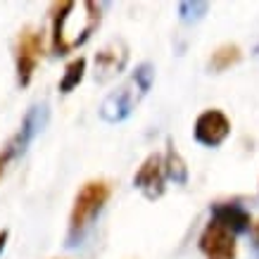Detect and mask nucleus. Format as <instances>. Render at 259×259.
<instances>
[{
	"mask_svg": "<svg viewBox=\"0 0 259 259\" xmlns=\"http://www.w3.org/2000/svg\"><path fill=\"white\" fill-rule=\"evenodd\" d=\"M110 183L107 181H88L81 186V190L74 197V207H71L69 217V236H79L86 231V226L98 217L102 204L110 200Z\"/></svg>",
	"mask_w": 259,
	"mask_h": 259,
	"instance_id": "obj_3",
	"label": "nucleus"
},
{
	"mask_svg": "<svg viewBox=\"0 0 259 259\" xmlns=\"http://www.w3.org/2000/svg\"><path fill=\"white\" fill-rule=\"evenodd\" d=\"M100 24V8L93 0H67L53 5V48L67 55L76 46L86 43L91 31Z\"/></svg>",
	"mask_w": 259,
	"mask_h": 259,
	"instance_id": "obj_1",
	"label": "nucleus"
},
{
	"mask_svg": "<svg viewBox=\"0 0 259 259\" xmlns=\"http://www.w3.org/2000/svg\"><path fill=\"white\" fill-rule=\"evenodd\" d=\"M252 233H254V238H257V243H259V221L252 224Z\"/></svg>",
	"mask_w": 259,
	"mask_h": 259,
	"instance_id": "obj_15",
	"label": "nucleus"
},
{
	"mask_svg": "<svg viewBox=\"0 0 259 259\" xmlns=\"http://www.w3.org/2000/svg\"><path fill=\"white\" fill-rule=\"evenodd\" d=\"M164 169H166V176L174 179L176 183H186L188 181V169H186V162L181 157L174 143L169 141V150H166V157H164Z\"/></svg>",
	"mask_w": 259,
	"mask_h": 259,
	"instance_id": "obj_12",
	"label": "nucleus"
},
{
	"mask_svg": "<svg viewBox=\"0 0 259 259\" xmlns=\"http://www.w3.org/2000/svg\"><path fill=\"white\" fill-rule=\"evenodd\" d=\"M164 176H166L164 157L155 152V155H150L141 164V169L136 171L134 186L138 190H143L145 197L155 200V197H162V193H164Z\"/></svg>",
	"mask_w": 259,
	"mask_h": 259,
	"instance_id": "obj_8",
	"label": "nucleus"
},
{
	"mask_svg": "<svg viewBox=\"0 0 259 259\" xmlns=\"http://www.w3.org/2000/svg\"><path fill=\"white\" fill-rule=\"evenodd\" d=\"M240 57H243V53H240V48H238L236 43H224V46H219L212 53L209 67H212L214 71H224V69H228V67H233V64L240 62Z\"/></svg>",
	"mask_w": 259,
	"mask_h": 259,
	"instance_id": "obj_11",
	"label": "nucleus"
},
{
	"mask_svg": "<svg viewBox=\"0 0 259 259\" xmlns=\"http://www.w3.org/2000/svg\"><path fill=\"white\" fill-rule=\"evenodd\" d=\"M128 62V48L124 40H112L110 46H105L95 55V79L98 81H110L117 76L119 71Z\"/></svg>",
	"mask_w": 259,
	"mask_h": 259,
	"instance_id": "obj_9",
	"label": "nucleus"
},
{
	"mask_svg": "<svg viewBox=\"0 0 259 259\" xmlns=\"http://www.w3.org/2000/svg\"><path fill=\"white\" fill-rule=\"evenodd\" d=\"M200 250L207 259H236V233L219 226L217 221H209L200 236Z\"/></svg>",
	"mask_w": 259,
	"mask_h": 259,
	"instance_id": "obj_6",
	"label": "nucleus"
},
{
	"mask_svg": "<svg viewBox=\"0 0 259 259\" xmlns=\"http://www.w3.org/2000/svg\"><path fill=\"white\" fill-rule=\"evenodd\" d=\"M40 110H46V107H33V110L26 114V119H24L22 128L3 145V150H0V179H3V174H5L10 162H12L17 155H22L24 150H26V145H29V141L33 138V134L40 128V124H43V119H38V114H43Z\"/></svg>",
	"mask_w": 259,
	"mask_h": 259,
	"instance_id": "obj_5",
	"label": "nucleus"
},
{
	"mask_svg": "<svg viewBox=\"0 0 259 259\" xmlns=\"http://www.w3.org/2000/svg\"><path fill=\"white\" fill-rule=\"evenodd\" d=\"M83 71H86V60H83V57L71 60V62L67 64V69H64L62 81H60V91H62V93L74 91V88L81 83V79H83Z\"/></svg>",
	"mask_w": 259,
	"mask_h": 259,
	"instance_id": "obj_13",
	"label": "nucleus"
},
{
	"mask_svg": "<svg viewBox=\"0 0 259 259\" xmlns=\"http://www.w3.org/2000/svg\"><path fill=\"white\" fill-rule=\"evenodd\" d=\"M212 221L228 228L231 233H245L247 228H252L250 214L240 204H217L212 209Z\"/></svg>",
	"mask_w": 259,
	"mask_h": 259,
	"instance_id": "obj_10",
	"label": "nucleus"
},
{
	"mask_svg": "<svg viewBox=\"0 0 259 259\" xmlns=\"http://www.w3.org/2000/svg\"><path fill=\"white\" fill-rule=\"evenodd\" d=\"M40 55H43V36H40V31L33 29V26L22 29L19 38H17V48H15L17 81H19V86H29Z\"/></svg>",
	"mask_w": 259,
	"mask_h": 259,
	"instance_id": "obj_4",
	"label": "nucleus"
},
{
	"mask_svg": "<svg viewBox=\"0 0 259 259\" xmlns=\"http://www.w3.org/2000/svg\"><path fill=\"white\" fill-rule=\"evenodd\" d=\"M231 134V121L221 110H207L202 112L195 121V141L207 145V148H217L228 138Z\"/></svg>",
	"mask_w": 259,
	"mask_h": 259,
	"instance_id": "obj_7",
	"label": "nucleus"
},
{
	"mask_svg": "<svg viewBox=\"0 0 259 259\" xmlns=\"http://www.w3.org/2000/svg\"><path fill=\"white\" fill-rule=\"evenodd\" d=\"M150 83H152V67L150 64H141L124 86H119L114 93H110L105 98V102L100 107V117L105 121H110V124L124 121L131 114V110L138 105V100L145 95Z\"/></svg>",
	"mask_w": 259,
	"mask_h": 259,
	"instance_id": "obj_2",
	"label": "nucleus"
},
{
	"mask_svg": "<svg viewBox=\"0 0 259 259\" xmlns=\"http://www.w3.org/2000/svg\"><path fill=\"white\" fill-rule=\"evenodd\" d=\"M5 240H8V231L3 228V231H0V252H3V247H5Z\"/></svg>",
	"mask_w": 259,
	"mask_h": 259,
	"instance_id": "obj_14",
	"label": "nucleus"
}]
</instances>
